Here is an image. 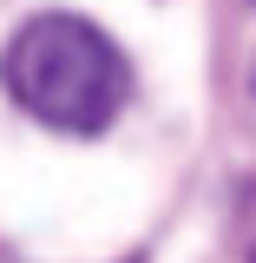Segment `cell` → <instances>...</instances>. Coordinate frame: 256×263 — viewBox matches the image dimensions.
Listing matches in <instances>:
<instances>
[{"mask_svg": "<svg viewBox=\"0 0 256 263\" xmlns=\"http://www.w3.org/2000/svg\"><path fill=\"white\" fill-rule=\"evenodd\" d=\"M0 86L40 125L92 138L125 112L131 66L119 53V40L92 27L86 13H33L0 53Z\"/></svg>", "mask_w": 256, "mask_h": 263, "instance_id": "obj_1", "label": "cell"}]
</instances>
